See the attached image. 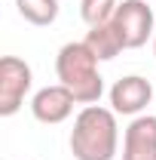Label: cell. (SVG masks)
Listing matches in <instances>:
<instances>
[{
  "mask_svg": "<svg viewBox=\"0 0 156 160\" xmlns=\"http://www.w3.org/2000/svg\"><path fill=\"white\" fill-rule=\"evenodd\" d=\"M150 102H153V83L141 74H129L110 86V108L122 117H141Z\"/></svg>",
  "mask_w": 156,
  "mask_h": 160,
  "instance_id": "cell-5",
  "label": "cell"
},
{
  "mask_svg": "<svg viewBox=\"0 0 156 160\" xmlns=\"http://www.w3.org/2000/svg\"><path fill=\"white\" fill-rule=\"evenodd\" d=\"M31 83H34V74L25 59H19V56L0 59V117H12L25 105Z\"/></svg>",
  "mask_w": 156,
  "mask_h": 160,
  "instance_id": "cell-4",
  "label": "cell"
},
{
  "mask_svg": "<svg viewBox=\"0 0 156 160\" xmlns=\"http://www.w3.org/2000/svg\"><path fill=\"white\" fill-rule=\"evenodd\" d=\"M16 9L25 22L46 28L58 19V0H16Z\"/></svg>",
  "mask_w": 156,
  "mask_h": 160,
  "instance_id": "cell-9",
  "label": "cell"
},
{
  "mask_svg": "<svg viewBox=\"0 0 156 160\" xmlns=\"http://www.w3.org/2000/svg\"><path fill=\"white\" fill-rule=\"evenodd\" d=\"M117 6H119V0H83L80 16L89 28H95V25H104L117 16Z\"/></svg>",
  "mask_w": 156,
  "mask_h": 160,
  "instance_id": "cell-10",
  "label": "cell"
},
{
  "mask_svg": "<svg viewBox=\"0 0 156 160\" xmlns=\"http://www.w3.org/2000/svg\"><path fill=\"white\" fill-rule=\"evenodd\" d=\"M119 151V126L117 111L86 105L74 117L71 129V154L74 160H113Z\"/></svg>",
  "mask_w": 156,
  "mask_h": 160,
  "instance_id": "cell-1",
  "label": "cell"
},
{
  "mask_svg": "<svg viewBox=\"0 0 156 160\" xmlns=\"http://www.w3.org/2000/svg\"><path fill=\"white\" fill-rule=\"evenodd\" d=\"M83 43H86V46L95 52V59H98V62H110V59H117L119 52L126 49V46H122V40H119V34H117V28H113L110 22L89 28Z\"/></svg>",
  "mask_w": 156,
  "mask_h": 160,
  "instance_id": "cell-8",
  "label": "cell"
},
{
  "mask_svg": "<svg viewBox=\"0 0 156 160\" xmlns=\"http://www.w3.org/2000/svg\"><path fill=\"white\" fill-rule=\"evenodd\" d=\"M122 160H156V117L141 114L122 132Z\"/></svg>",
  "mask_w": 156,
  "mask_h": 160,
  "instance_id": "cell-7",
  "label": "cell"
},
{
  "mask_svg": "<svg viewBox=\"0 0 156 160\" xmlns=\"http://www.w3.org/2000/svg\"><path fill=\"white\" fill-rule=\"evenodd\" d=\"M55 74H58V83H64L74 92L80 105H98L101 92H104V77L98 74L95 52L83 40H71L58 49Z\"/></svg>",
  "mask_w": 156,
  "mask_h": 160,
  "instance_id": "cell-2",
  "label": "cell"
},
{
  "mask_svg": "<svg viewBox=\"0 0 156 160\" xmlns=\"http://www.w3.org/2000/svg\"><path fill=\"white\" fill-rule=\"evenodd\" d=\"M110 25L117 28L126 49H138L156 34V16L147 6V0H122L117 6V16L110 19Z\"/></svg>",
  "mask_w": 156,
  "mask_h": 160,
  "instance_id": "cell-3",
  "label": "cell"
},
{
  "mask_svg": "<svg viewBox=\"0 0 156 160\" xmlns=\"http://www.w3.org/2000/svg\"><path fill=\"white\" fill-rule=\"evenodd\" d=\"M74 105H80L74 99V92L64 83H52V86H43V89L34 92L31 114H34V120L46 123V126H55V123H64L74 114Z\"/></svg>",
  "mask_w": 156,
  "mask_h": 160,
  "instance_id": "cell-6",
  "label": "cell"
},
{
  "mask_svg": "<svg viewBox=\"0 0 156 160\" xmlns=\"http://www.w3.org/2000/svg\"><path fill=\"white\" fill-rule=\"evenodd\" d=\"M153 56H156V34H153Z\"/></svg>",
  "mask_w": 156,
  "mask_h": 160,
  "instance_id": "cell-11",
  "label": "cell"
}]
</instances>
